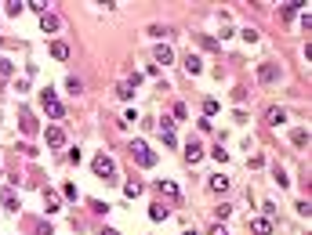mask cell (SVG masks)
<instances>
[{
	"label": "cell",
	"mask_w": 312,
	"mask_h": 235,
	"mask_svg": "<svg viewBox=\"0 0 312 235\" xmlns=\"http://www.w3.org/2000/svg\"><path fill=\"white\" fill-rule=\"evenodd\" d=\"M127 152H131V159L138 166H156V152H149V145H145V141H131V148H127Z\"/></svg>",
	"instance_id": "1"
},
{
	"label": "cell",
	"mask_w": 312,
	"mask_h": 235,
	"mask_svg": "<svg viewBox=\"0 0 312 235\" xmlns=\"http://www.w3.org/2000/svg\"><path fill=\"white\" fill-rule=\"evenodd\" d=\"M40 105H44V112H48L51 119H62V116H66V105H62V101L54 98V91H51V87L40 94Z\"/></svg>",
	"instance_id": "2"
},
{
	"label": "cell",
	"mask_w": 312,
	"mask_h": 235,
	"mask_svg": "<svg viewBox=\"0 0 312 235\" xmlns=\"http://www.w3.org/2000/svg\"><path fill=\"white\" fill-rule=\"evenodd\" d=\"M91 170H95L98 177H113V174H116V163L102 152V156H95V159H91Z\"/></svg>",
	"instance_id": "3"
},
{
	"label": "cell",
	"mask_w": 312,
	"mask_h": 235,
	"mask_svg": "<svg viewBox=\"0 0 312 235\" xmlns=\"http://www.w3.org/2000/svg\"><path fill=\"white\" fill-rule=\"evenodd\" d=\"M44 138H48L51 148H62V145H66V130H62V127H48V130H44Z\"/></svg>",
	"instance_id": "4"
},
{
	"label": "cell",
	"mask_w": 312,
	"mask_h": 235,
	"mask_svg": "<svg viewBox=\"0 0 312 235\" xmlns=\"http://www.w3.org/2000/svg\"><path fill=\"white\" fill-rule=\"evenodd\" d=\"M18 123H22V134H36V119L29 109H18Z\"/></svg>",
	"instance_id": "5"
},
{
	"label": "cell",
	"mask_w": 312,
	"mask_h": 235,
	"mask_svg": "<svg viewBox=\"0 0 312 235\" xmlns=\"http://www.w3.org/2000/svg\"><path fill=\"white\" fill-rule=\"evenodd\" d=\"M258 80H261V83H276V80H280V69L265 62V65H258Z\"/></svg>",
	"instance_id": "6"
},
{
	"label": "cell",
	"mask_w": 312,
	"mask_h": 235,
	"mask_svg": "<svg viewBox=\"0 0 312 235\" xmlns=\"http://www.w3.org/2000/svg\"><path fill=\"white\" fill-rule=\"evenodd\" d=\"M200 156H204V148H200V141L192 138L189 145H185V163H189V166H192V163H200Z\"/></svg>",
	"instance_id": "7"
},
{
	"label": "cell",
	"mask_w": 312,
	"mask_h": 235,
	"mask_svg": "<svg viewBox=\"0 0 312 235\" xmlns=\"http://www.w3.org/2000/svg\"><path fill=\"white\" fill-rule=\"evenodd\" d=\"M251 232H254V235H272V221H269V217H254V221H251Z\"/></svg>",
	"instance_id": "8"
},
{
	"label": "cell",
	"mask_w": 312,
	"mask_h": 235,
	"mask_svg": "<svg viewBox=\"0 0 312 235\" xmlns=\"http://www.w3.org/2000/svg\"><path fill=\"white\" fill-rule=\"evenodd\" d=\"M40 29H44V33H54V29H58V15L44 11V15H40Z\"/></svg>",
	"instance_id": "9"
},
{
	"label": "cell",
	"mask_w": 312,
	"mask_h": 235,
	"mask_svg": "<svg viewBox=\"0 0 312 235\" xmlns=\"http://www.w3.org/2000/svg\"><path fill=\"white\" fill-rule=\"evenodd\" d=\"M185 72L189 76H200V72H204V62H200L196 54H185Z\"/></svg>",
	"instance_id": "10"
},
{
	"label": "cell",
	"mask_w": 312,
	"mask_h": 235,
	"mask_svg": "<svg viewBox=\"0 0 312 235\" xmlns=\"http://www.w3.org/2000/svg\"><path fill=\"white\" fill-rule=\"evenodd\" d=\"M207 188H210V192H225V188H229V177H225V174L207 177Z\"/></svg>",
	"instance_id": "11"
},
{
	"label": "cell",
	"mask_w": 312,
	"mask_h": 235,
	"mask_svg": "<svg viewBox=\"0 0 312 235\" xmlns=\"http://www.w3.org/2000/svg\"><path fill=\"white\" fill-rule=\"evenodd\" d=\"M265 119H269V123H272V127H280V123H287V112H283V109H276V105H272L269 112H265Z\"/></svg>",
	"instance_id": "12"
},
{
	"label": "cell",
	"mask_w": 312,
	"mask_h": 235,
	"mask_svg": "<svg viewBox=\"0 0 312 235\" xmlns=\"http://www.w3.org/2000/svg\"><path fill=\"white\" fill-rule=\"evenodd\" d=\"M0 203H4L7 210H15V213H18V199H15V192H11V188H0Z\"/></svg>",
	"instance_id": "13"
},
{
	"label": "cell",
	"mask_w": 312,
	"mask_h": 235,
	"mask_svg": "<svg viewBox=\"0 0 312 235\" xmlns=\"http://www.w3.org/2000/svg\"><path fill=\"white\" fill-rule=\"evenodd\" d=\"M51 58H58V62H66V58H69V44H62V40H54V44H51Z\"/></svg>",
	"instance_id": "14"
},
{
	"label": "cell",
	"mask_w": 312,
	"mask_h": 235,
	"mask_svg": "<svg viewBox=\"0 0 312 235\" xmlns=\"http://www.w3.org/2000/svg\"><path fill=\"white\" fill-rule=\"evenodd\" d=\"M44 206H48V213H54V210H58V206H62L58 192H51V188H48V192H44Z\"/></svg>",
	"instance_id": "15"
},
{
	"label": "cell",
	"mask_w": 312,
	"mask_h": 235,
	"mask_svg": "<svg viewBox=\"0 0 312 235\" xmlns=\"http://www.w3.org/2000/svg\"><path fill=\"white\" fill-rule=\"evenodd\" d=\"M153 58H156V62H163V65H167V62L174 58V54H171V47H167V44H160V47H156V51H153Z\"/></svg>",
	"instance_id": "16"
},
{
	"label": "cell",
	"mask_w": 312,
	"mask_h": 235,
	"mask_svg": "<svg viewBox=\"0 0 312 235\" xmlns=\"http://www.w3.org/2000/svg\"><path fill=\"white\" fill-rule=\"evenodd\" d=\"M149 217L153 221H163V217H167V206H163V203H153L149 206Z\"/></svg>",
	"instance_id": "17"
},
{
	"label": "cell",
	"mask_w": 312,
	"mask_h": 235,
	"mask_svg": "<svg viewBox=\"0 0 312 235\" xmlns=\"http://www.w3.org/2000/svg\"><path fill=\"white\" fill-rule=\"evenodd\" d=\"M156 188H160L163 195H171V199L178 195V185H174V181H156Z\"/></svg>",
	"instance_id": "18"
},
{
	"label": "cell",
	"mask_w": 312,
	"mask_h": 235,
	"mask_svg": "<svg viewBox=\"0 0 312 235\" xmlns=\"http://www.w3.org/2000/svg\"><path fill=\"white\" fill-rule=\"evenodd\" d=\"M124 195H127V199H138V195H142V185H138V181L124 185Z\"/></svg>",
	"instance_id": "19"
},
{
	"label": "cell",
	"mask_w": 312,
	"mask_h": 235,
	"mask_svg": "<svg viewBox=\"0 0 312 235\" xmlns=\"http://www.w3.org/2000/svg\"><path fill=\"white\" fill-rule=\"evenodd\" d=\"M298 7H305V4H298V0H294V4H283V7H280V15H283V18H294V15H298Z\"/></svg>",
	"instance_id": "20"
},
{
	"label": "cell",
	"mask_w": 312,
	"mask_h": 235,
	"mask_svg": "<svg viewBox=\"0 0 312 235\" xmlns=\"http://www.w3.org/2000/svg\"><path fill=\"white\" fill-rule=\"evenodd\" d=\"M22 0H7V4H4V15H18V11H22Z\"/></svg>",
	"instance_id": "21"
},
{
	"label": "cell",
	"mask_w": 312,
	"mask_h": 235,
	"mask_svg": "<svg viewBox=\"0 0 312 235\" xmlns=\"http://www.w3.org/2000/svg\"><path fill=\"white\" fill-rule=\"evenodd\" d=\"M214 112H218V101H214V98H207V101H204V119H210Z\"/></svg>",
	"instance_id": "22"
},
{
	"label": "cell",
	"mask_w": 312,
	"mask_h": 235,
	"mask_svg": "<svg viewBox=\"0 0 312 235\" xmlns=\"http://www.w3.org/2000/svg\"><path fill=\"white\" fill-rule=\"evenodd\" d=\"M210 156H214L218 163H225V159H229V152H225V145H222V141H218V145H214V152H210Z\"/></svg>",
	"instance_id": "23"
},
{
	"label": "cell",
	"mask_w": 312,
	"mask_h": 235,
	"mask_svg": "<svg viewBox=\"0 0 312 235\" xmlns=\"http://www.w3.org/2000/svg\"><path fill=\"white\" fill-rule=\"evenodd\" d=\"M66 87H69V91H73V94H80V91H84V83H80V80H77V76H69V80H66Z\"/></svg>",
	"instance_id": "24"
},
{
	"label": "cell",
	"mask_w": 312,
	"mask_h": 235,
	"mask_svg": "<svg viewBox=\"0 0 312 235\" xmlns=\"http://www.w3.org/2000/svg\"><path fill=\"white\" fill-rule=\"evenodd\" d=\"M11 69H15L11 62H7V58H0V80H4V76H11Z\"/></svg>",
	"instance_id": "25"
},
{
	"label": "cell",
	"mask_w": 312,
	"mask_h": 235,
	"mask_svg": "<svg viewBox=\"0 0 312 235\" xmlns=\"http://www.w3.org/2000/svg\"><path fill=\"white\" fill-rule=\"evenodd\" d=\"M116 94H120V98H134V87H131V83H120V91H116Z\"/></svg>",
	"instance_id": "26"
},
{
	"label": "cell",
	"mask_w": 312,
	"mask_h": 235,
	"mask_svg": "<svg viewBox=\"0 0 312 235\" xmlns=\"http://www.w3.org/2000/svg\"><path fill=\"white\" fill-rule=\"evenodd\" d=\"M243 40L247 44H258V29H243Z\"/></svg>",
	"instance_id": "27"
},
{
	"label": "cell",
	"mask_w": 312,
	"mask_h": 235,
	"mask_svg": "<svg viewBox=\"0 0 312 235\" xmlns=\"http://www.w3.org/2000/svg\"><path fill=\"white\" fill-rule=\"evenodd\" d=\"M309 141V130H294V145H305Z\"/></svg>",
	"instance_id": "28"
},
{
	"label": "cell",
	"mask_w": 312,
	"mask_h": 235,
	"mask_svg": "<svg viewBox=\"0 0 312 235\" xmlns=\"http://www.w3.org/2000/svg\"><path fill=\"white\" fill-rule=\"evenodd\" d=\"M36 235H54V232H51V224H36Z\"/></svg>",
	"instance_id": "29"
},
{
	"label": "cell",
	"mask_w": 312,
	"mask_h": 235,
	"mask_svg": "<svg viewBox=\"0 0 312 235\" xmlns=\"http://www.w3.org/2000/svg\"><path fill=\"white\" fill-rule=\"evenodd\" d=\"M210 235H229V232H225V224H214V228H210Z\"/></svg>",
	"instance_id": "30"
},
{
	"label": "cell",
	"mask_w": 312,
	"mask_h": 235,
	"mask_svg": "<svg viewBox=\"0 0 312 235\" xmlns=\"http://www.w3.org/2000/svg\"><path fill=\"white\" fill-rule=\"evenodd\" d=\"M102 235H120V232H116V228H102Z\"/></svg>",
	"instance_id": "31"
},
{
	"label": "cell",
	"mask_w": 312,
	"mask_h": 235,
	"mask_svg": "<svg viewBox=\"0 0 312 235\" xmlns=\"http://www.w3.org/2000/svg\"><path fill=\"white\" fill-rule=\"evenodd\" d=\"M185 235H192V232H185Z\"/></svg>",
	"instance_id": "32"
}]
</instances>
